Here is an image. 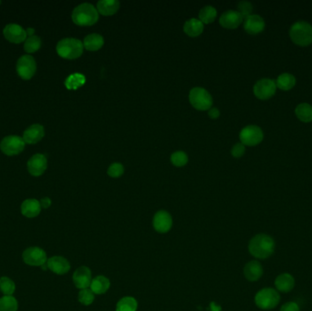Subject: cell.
I'll list each match as a JSON object with an SVG mask.
<instances>
[{"label": "cell", "instance_id": "6da1fadb", "mask_svg": "<svg viewBox=\"0 0 312 311\" xmlns=\"http://www.w3.org/2000/svg\"><path fill=\"white\" fill-rule=\"evenodd\" d=\"M275 241L267 234H259L253 236L248 244L250 255L258 259H267L275 251Z\"/></svg>", "mask_w": 312, "mask_h": 311}, {"label": "cell", "instance_id": "7a4b0ae2", "mask_svg": "<svg viewBox=\"0 0 312 311\" xmlns=\"http://www.w3.org/2000/svg\"><path fill=\"white\" fill-rule=\"evenodd\" d=\"M72 18L79 26H91L98 21L99 12L93 5L82 3L74 9Z\"/></svg>", "mask_w": 312, "mask_h": 311}, {"label": "cell", "instance_id": "3957f363", "mask_svg": "<svg viewBox=\"0 0 312 311\" xmlns=\"http://www.w3.org/2000/svg\"><path fill=\"white\" fill-rule=\"evenodd\" d=\"M83 43L78 39L66 38L59 40L56 50L60 57L68 59L79 58L83 52Z\"/></svg>", "mask_w": 312, "mask_h": 311}, {"label": "cell", "instance_id": "277c9868", "mask_svg": "<svg viewBox=\"0 0 312 311\" xmlns=\"http://www.w3.org/2000/svg\"><path fill=\"white\" fill-rule=\"evenodd\" d=\"M290 36L295 44L308 46L312 42V26L306 21H297L290 27Z\"/></svg>", "mask_w": 312, "mask_h": 311}, {"label": "cell", "instance_id": "5b68a950", "mask_svg": "<svg viewBox=\"0 0 312 311\" xmlns=\"http://www.w3.org/2000/svg\"><path fill=\"white\" fill-rule=\"evenodd\" d=\"M280 295L276 289L265 288L259 290L255 296V303L257 307L262 310H270L278 305Z\"/></svg>", "mask_w": 312, "mask_h": 311}, {"label": "cell", "instance_id": "8992f818", "mask_svg": "<svg viewBox=\"0 0 312 311\" xmlns=\"http://www.w3.org/2000/svg\"><path fill=\"white\" fill-rule=\"evenodd\" d=\"M189 101L193 107L199 111L210 110L213 104V98L211 94L201 87H196L190 90Z\"/></svg>", "mask_w": 312, "mask_h": 311}, {"label": "cell", "instance_id": "52a82bcc", "mask_svg": "<svg viewBox=\"0 0 312 311\" xmlns=\"http://www.w3.org/2000/svg\"><path fill=\"white\" fill-rule=\"evenodd\" d=\"M264 134L262 130L257 125H248L241 130L239 138L244 145L254 146L262 142Z\"/></svg>", "mask_w": 312, "mask_h": 311}, {"label": "cell", "instance_id": "ba28073f", "mask_svg": "<svg viewBox=\"0 0 312 311\" xmlns=\"http://www.w3.org/2000/svg\"><path fill=\"white\" fill-rule=\"evenodd\" d=\"M24 140L17 135L6 136L0 142V149L7 156H17L25 148Z\"/></svg>", "mask_w": 312, "mask_h": 311}, {"label": "cell", "instance_id": "9c48e42d", "mask_svg": "<svg viewBox=\"0 0 312 311\" xmlns=\"http://www.w3.org/2000/svg\"><path fill=\"white\" fill-rule=\"evenodd\" d=\"M23 261L32 267H42L48 261L47 254L38 246L26 249L22 254Z\"/></svg>", "mask_w": 312, "mask_h": 311}, {"label": "cell", "instance_id": "30bf717a", "mask_svg": "<svg viewBox=\"0 0 312 311\" xmlns=\"http://www.w3.org/2000/svg\"><path fill=\"white\" fill-rule=\"evenodd\" d=\"M37 63L30 55H23L17 63V71L23 80H30L36 73Z\"/></svg>", "mask_w": 312, "mask_h": 311}, {"label": "cell", "instance_id": "8fae6325", "mask_svg": "<svg viewBox=\"0 0 312 311\" xmlns=\"http://www.w3.org/2000/svg\"><path fill=\"white\" fill-rule=\"evenodd\" d=\"M276 85L275 80L271 79H261L254 85V94L260 100L271 98L276 92Z\"/></svg>", "mask_w": 312, "mask_h": 311}, {"label": "cell", "instance_id": "7c38bea8", "mask_svg": "<svg viewBox=\"0 0 312 311\" xmlns=\"http://www.w3.org/2000/svg\"><path fill=\"white\" fill-rule=\"evenodd\" d=\"M152 227L157 233H168L173 227L172 215L165 210L158 211L152 219Z\"/></svg>", "mask_w": 312, "mask_h": 311}, {"label": "cell", "instance_id": "4fadbf2b", "mask_svg": "<svg viewBox=\"0 0 312 311\" xmlns=\"http://www.w3.org/2000/svg\"><path fill=\"white\" fill-rule=\"evenodd\" d=\"M72 280L77 289L80 290L89 289L91 281H92L91 270L86 266H81L79 268H77L75 272L73 273Z\"/></svg>", "mask_w": 312, "mask_h": 311}, {"label": "cell", "instance_id": "5bb4252c", "mask_svg": "<svg viewBox=\"0 0 312 311\" xmlns=\"http://www.w3.org/2000/svg\"><path fill=\"white\" fill-rule=\"evenodd\" d=\"M5 38L12 43H21L27 40V32L18 24H9L4 27Z\"/></svg>", "mask_w": 312, "mask_h": 311}, {"label": "cell", "instance_id": "9a60e30c", "mask_svg": "<svg viewBox=\"0 0 312 311\" xmlns=\"http://www.w3.org/2000/svg\"><path fill=\"white\" fill-rule=\"evenodd\" d=\"M27 165L28 173L33 176H40L47 169L48 161L44 154L36 153L28 160Z\"/></svg>", "mask_w": 312, "mask_h": 311}, {"label": "cell", "instance_id": "2e32d148", "mask_svg": "<svg viewBox=\"0 0 312 311\" xmlns=\"http://www.w3.org/2000/svg\"><path fill=\"white\" fill-rule=\"evenodd\" d=\"M47 266L50 271L59 276L65 275L71 270V263L69 262L67 258L60 256H55L49 258L47 261Z\"/></svg>", "mask_w": 312, "mask_h": 311}, {"label": "cell", "instance_id": "e0dca14e", "mask_svg": "<svg viewBox=\"0 0 312 311\" xmlns=\"http://www.w3.org/2000/svg\"><path fill=\"white\" fill-rule=\"evenodd\" d=\"M243 17L241 14L236 10H228L224 12L219 18V23L222 27L226 28H236L240 25L243 21Z\"/></svg>", "mask_w": 312, "mask_h": 311}, {"label": "cell", "instance_id": "ac0fdd59", "mask_svg": "<svg viewBox=\"0 0 312 311\" xmlns=\"http://www.w3.org/2000/svg\"><path fill=\"white\" fill-rule=\"evenodd\" d=\"M45 130L42 125H32L23 134V140L26 143L34 144L44 137Z\"/></svg>", "mask_w": 312, "mask_h": 311}, {"label": "cell", "instance_id": "d6986e66", "mask_svg": "<svg viewBox=\"0 0 312 311\" xmlns=\"http://www.w3.org/2000/svg\"><path fill=\"white\" fill-rule=\"evenodd\" d=\"M263 275V267L258 260H251L244 267V276L250 282H256Z\"/></svg>", "mask_w": 312, "mask_h": 311}, {"label": "cell", "instance_id": "ffe728a7", "mask_svg": "<svg viewBox=\"0 0 312 311\" xmlns=\"http://www.w3.org/2000/svg\"><path fill=\"white\" fill-rule=\"evenodd\" d=\"M244 28L249 34H258L265 28V21L259 15H250L249 17L245 18Z\"/></svg>", "mask_w": 312, "mask_h": 311}, {"label": "cell", "instance_id": "44dd1931", "mask_svg": "<svg viewBox=\"0 0 312 311\" xmlns=\"http://www.w3.org/2000/svg\"><path fill=\"white\" fill-rule=\"evenodd\" d=\"M295 279L293 276L289 273H282L276 276L275 279V287L277 291L288 293L294 289Z\"/></svg>", "mask_w": 312, "mask_h": 311}, {"label": "cell", "instance_id": "7402d4cb", "mask_svg": "<svg viewBox=\"0 0 312 311\" xmlns=\"http://www.w3.org/2000/svg\"><path fill=\"white\" fill-rule=\"evenodd\" d=\"M41 211L40 201L36 199H27L21 205V213L25 217L34 218L38 216Z\"/></svg>", "mask_w": 312, "mask_h": 311}, {"label": "cell", "instance_id": "603a6c76", "mask_svg": "<svg viewBox=\"0 0 312 311\" xmlns=\"http://www.w3.org/2000/svg\"><path fill=\"white\" fill-rule=\"evenodd\" d=\"M96 9L103 16H112L120 9V2L117 0H101L97 3Z\"/></svg>", "mask_w": 312, "mask_h": 311}, {"label": "cell", "instance_id": "cb8c5ba5", "mask_svg": "<svg viewBox=\"0 0 312 311\" xmlns=\"http://www.w3.org/2000/svg\"><path fill=\"white\" fill-rule=\"evenodd\" d=\"M111 287V281L105 276H97L94 277L89 289L95 295H103L107 292Z\"/></svg>", "mask_w": 312, "mask_h": 311}, {"label": "cell", "instance_id": "d4e9b609", "mask_svg": "<svg viewBox=\"0 0 312 311\" xmlns=\"http://www.w3.org/2000/svg\"><path fill=\"white\" fill-rule=\"evenodd\" d=\"M183 32L189 37H197L204 32V24L197 18H191L184 23Z\"/></svg>", "mask_w": 312, "mask_h": 311}, {"label": "cell", "instance_id": "484cf974", "mask_svg": "<svg viewBox=\"0 0 312 311\" xmlns=\"http://www.w3.org/2000/svg\"><path fill=\"white\" fill-rule=\"evenodd\" d=\"M103 44H104V40H103V36L96 34V33L86 36L83 40V46L85 49L90 50V51H96V50L102 49Z\"/></svg>", "mask_w": 312, "mask_h": 311}, {"label": "cell", "instance_id": "4316f807", "mask_svg": "<svg viewBox=\"0 0 312 311\" xmlns=\"http://www.w3.org/2000/svg\"><path fill=\"white\" fill-rule=\"evenodd\" d=\"M296 84V79L294 76L290 73H282L276 79V85L277 88L283 90H289L292 89Z\"/></svg>", "mask_w": 312, "mask_h": 311}, {"label": "cell", "instance_id": "83f0119b", "mask_svg": "<svg viewBox=\"0 0 312 311\" xmlns=\"http://www.w3.org/2000/svg\"><path fill=\"white\" fill-rule=\"evenodd\" d=\"M138 302L133 297L120 298L116 305V311H137Z\"/></svg>", "mask_w": 312, "mask_h": 311}, {"label": "cell", "instance_id": "f1b7e54d", "mask_svg": "<svg viewBox=\"0 0 312 311\" xmlns=\"http://www.w3.org/2000/svg\"><path fill=\"white\" fill-rule=\"evenodd\" d=\"M296 115L299 120L304 122H308L312 120V106L308 103H300L296 107Z\"/></svg>", "mask_w": 312, "mask_h": 311}, {"label": "cell", "instance_id": "f546056e", "mask_svg": "<svg viewBox=\"0 0 312 311\" xmlns=\"http://www.w3.org/2000/svg\"><path fill=\"white\" fill-rule=\"evenodd\" d=\"M217 15L216 9L212 6H205L199 11V20L205 24H210L213 22Z\"/></svg>", "mask_w": 312, "mask_h": 311}, {"label": "cell", "instance_id": "4dcf8cb0", "mask_svg": "<svg viewBox=\"0 0 312 311\" xmlns=\"http://www.w3.org/2000/svg\"><path fill=\"white\" fill-rule=\"evenodd\" d=\"M18 300L13 296H4L0 298V311H18Z\"/></svg>", "mask_w": 312, "mask_h": 311}, {"label": "cell", "instance_id": "1f68e13d", "mask_svg": "<svg viewBox=\"0 0 312 311\" xmlns=\"http://www.w3.org/2000/svg\"><path fill=\"white\" fill-rule=\"evenodd\" d=\"M41 46V40L40 37L36 35H32L28 37L25 44H24V49L25 51H27V53H33L36 52L37 50H39Z\"/></svg>", "mask_w": 312, "mask_h": 311}, {"label": "cell", "instance_id": "d6a6232c", "mask_svg": "<svg viewBox=\"0 0 312 311\" xmlns=\"http://www.w3.org/2000/svg\"><path fill=\"white\" fill-rule=\"evenodd\" d=\"M16 290V285L12 279L7 276H2L0 278V291L4 296H12Z\"/></svg>", "mask_w": 312, "mask_h": 311}, {"label": "cell", "instance_id": "836d02e7", "mask_svg": "<svg viewBox=\"0 0 312 311\" xmlns=\"http://www.w3.org/2000/svg\"><path fill=\"white\" fill-rule=\"evenodd\" d=\"M85 83V77L80 73H74L68 78L65 84L68 89H76Z\"/></svg>", "mask_w": 312, "mask_h": 311}, {"label": "cell", "instance_id": "e575fe53", "mask_svg": "<svg viewBox=\"0 0 312 311\" xmlns=\"http://www.w3.org/2000/svg\"><path fill=\"white\" fill-rule=\"evenodd\" d=\"M78 299L80 304H82L83 306H89L93 303L94 299H95V294L91 291L90 289H81L79 292Z\"/></svg>", "mask_w": 312, "mask_h": 311}, {"label": "cell", "instance_id": "d590c367", "mask_svg": "<svg viewBox=\"0 0 312 311\" xmlns=\"http://www.w3.org/2000/svg\"><path fill=\"white\" fill-rule=\"evenodd\" d=\"M171 162L175 166H178V167L183 166L188 164V154L184 151H174V153L171 156Z\"/></svg>", "mask_w": 312, "mask_h": 311}, {"label": "cell", "instance_id": "8d00e7d4", "mask_svg": "<svg viewBox=\"0 0 312 311\" xmlns=\"http://www.w3.org/2000/svg\"><path fill=\"white\" fill-rule=\"evenodd\" d=\"M124 173V167L123 165H120L119 163H114L109 166L107 173L109 176L112 178H118L121 176Z\"/></svg>", "mask_w": 312, "mask_h": 311}, {"label": "cell", "instance_id": "74e56055", "mask_svg": "<svg viewBox=\"0 0 312 311\" xmlns=\"http://www.w3.org/2000/svg\"><path fill=\"white\" fill-rule=\"evenodd\" d=\"M237 8L238 12L241 14L243 18H247L250 15H252L251 13L253 10V6L248 1H240L237 5Z\"/></svg>", "mask_w": 312, "mask_h": 311}, {"label": "cell", "instance_id": "f35d334b", "mask_svg": "<svg viewBox=\"0 0 312 311\" xmlns=\"http://www.w3.org/2000/svg\"><path fill=\"white\" fill-rule=\"evenodd\" d=\"M245 145L243 143H236L233 146L231 154L236 158H239L245 153Z\"/></svg>", "mask_w": 312, "mask_h": 311}, {"label": "cell", "instance_id": "ab89813d", "mask_svg": "<svg viewBox=\"0 0 312 311\" xmlns=\"http://www.w3.org/2000/svg\"><path fill=\"white\" fill-rule=\"evenodd\" d=\"M280 311H300L299 306L296 302H287L281 307Z\"/></svg>", "mask_w": 312, "mask_h": 311}, {"label": "cell", "instance_id": "60d3db41", "mask_svg": "<svg viewBox=\"0 0 312 311\" xmlns=\"http://www.w3.org/2000/svg\"><path fill=\"white\" fill-rule=\"evenodd\" d=\"M208 115H209L210 118H212V119H217L219 118V115H220V111H219V109L217 108H211L209 111H208Z\"/></svg>", "mask_w": 312, "mask_h": 311}, {"label": "cell", "instance_id": "b9f144b4", "mask_svg": "<svg viewBox=\"0 0 312 311\" xmlns=\"http://www.w3.org/2000/svg\"><path fill=\"white\" fill-rule=\"evenodd\" d=\"M40 203L41 207H43V208L45 209L49 208V206L51 205V200L49 199V197H44V198H42V199L40 200Z\"/></svg>", "mask_w": 312, "mask_h": 311}]
</instances>
